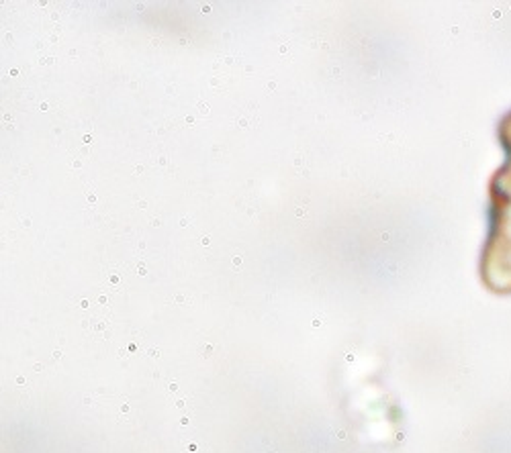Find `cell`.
I'll return each mask as SVG.
<instances>
[{
  "mask_svg": "<svg viewBox=\"0 0 511 453\" xmlns=\"http://www.w3.org/2000/svg\"><path fill=\"white\" fill-rule=\"evenodd\" d=\"M505 161L489 182V231L481 251V280L495 294H511V110L497 125Z\"/></svg>",
  "mask_w": 511,
  "mask_h": 453,
  "instance_id": "cell-1",
  "label": "cell"
}]
</instances>
